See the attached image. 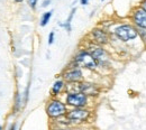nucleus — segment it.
Masks as SVG:
<instances>
[{
    "label": "nucleus",
    "mask_w": 146,
    "mask_h": 130,
    "mask_svg": "<svg viewBox=\"0 0 146 130\" xmlns=\"http://www.w3.org/2000/svg\"><path fill=\"white\" fill-rule=\"evenodd\" d=\"M63 79L69 83H79L83 79V73L80 67L74 66L73 69H69L63 73Z\"/></svg>",
    "instance_id": "7"
},
{
    "label": "nucleus",
    "mask_w": 146,
    "mask_h": 130,
    "mask_svg": "<svg viewBox=\"0 0 146 130\" xmlns=\"http://www.w3.org/2000/svg\"><path fill=\"white\" fill-rule=\"evenodd\" d=\"M14 1H15V2H17V3H20V2H23L24 0H14Z\"/></svg>",
    "instance_id": "19"
},
{
    "label": "nucleus",
    "mask_w": 146,
    "mask_h": 130,
    "mask_svg": "<svg viewBox=\"0 0 146 130\" xmlns=\"http://www.w3.org/2000/svg\"><path fill=\"white\" fill-rule=\"evenodd\" d=\"M46 113L50 118L58 119V118L65 117V114L68 113V109H66L65 103H63L62 101H60L57 99H53L47 103Z\"/></svg>",
    "instance_id": "3"
},
{
    "label": "nucleus",
    "mask_w": 146,
    "mask_h": 130,
    "mask_svg": "<svg viewBox=\"0 0 146 130\" xmlns=\"http://www.w3.org/2000/svg\"><path fill=\"white\" fill-rule=\"evenodd\" d=\"M131 20L138 29H146V10L141 6L134 8L131 13Z\"/></svg>",
    "instance_id": "6"
},
{
    "label": "nucleus",
    "mask_w": 146,
    "mask_h": 130,
    "mask_svg": "<svg viewBox=\"0 0 146 130\" xmlns=\"http://www.w3.org/2000/svg\"><path fill=\"white\" fill-rule=\"evenodd\" d=\"M89 1H90V0H80L81 5H83V6H87V5L89 3Z\"/></svg>",
    "instance_id": "18"
},
{
    "label": "nucleus",
    "mask_w": 146,
    "mask_h": 130,
    "mask_svg": "<svg viewBox=\"0 0 146 130\" xmlns=\"http://www.w3.org/2000/svg\"><path fill=\"white\" fill-rule=\"evenodd\" d=\"M144 10H146V0H141V5H139Z\"/></svg>",
    "instance_id": "17"
},
{
    "label": "nucleus",
    "mask_w": 146,
    "mask_h": 130,
    "mask_svg": "<svg viewBox=\"0 0 146 130\" xmlns=\"http://www.w3.org/2000/svg\"><path fill=\"white\" fill-rule=\"evenodd\" d=\"M113 33H115L116 37L118 38L119 40L125 42V43L135 39L139 34L138 28L135 25H131V24H121V25H119L115 29Z\"/></svg>",
    "instance_id": "1"
},
{
    "label": "nucleus",
    "mask_w": 146,
    "mask_h": 130,
    "mask_svg": "<svg viewBox=\"0 0 146 130\" xmlns=\"http://www.w3.org/2000/svg\"><path fill=\"white\" fill-rule=\"evenodd\" d=\"M89 52L92 54V56L97 59V62H98V64H106V63H108V54H107V52L102 48V47H100V46H97V45H92L90 46V49H89Z\"/></svg>",
    "instance_id": "8"
},
{
    "label": "nucleus",
    "mask_w": 146,
    "mask_h": 130,
    "mask_svg": "<svg viewBox=\"0 0 146 130\" xmlns=\"http://www.w3.org/2000/svg\"><path fill=\"white\" fill-rule=\"evenodd\" d=\"M65 117L70 120V122L72 123H81L88 120V118L90 117V111L83 108H74L73 110L69 111Z\"/></svg>",
    "instance_id": "5"
},
{
    "label": "nucleus",
    "mask_w": 146,
    "mask_h": 130,
    "mask_svg": "<svg viewBox=\"0 0 146 130\" xmlns=\"http://www.w3.org/2000/svg\"><path fill=\"white\" fill-rule=\"evenodd\" d=\"M26 1H27L28 6H29L32 9H36V6H37L38 0H26Z\"/></svg>",
    "instance_id": "14"
},
{
    "label": "nucleus",
    "mask_w": 146,
    "mask_h": 130,
    "mask_svg": "<svg viewBox=\"0 0 146 130\" xmlns=\"http://www.w3.org/2000/svg\"><path fill=\"white\" fill-rule=\"evenodd\" d=\"M64 86H65L64 81H62V80H57V81H55L54 84H53V86H52V90H51L52 95H53V96L58 95L60 93L62 92V90L64 89Z\"/></svg>",
    "instance_id": "11"
},
{
    "label": "nucleus",
    "mask_w": 146,
    "mask_h": 130,
    "mask_svg": "<svg viewBox=\"0 0 146 130\" xmlns=\"http://www.w3.org/2000/svg\"><path fill=\"white\" fill-rule=\"evenodd\" d=\"M52 14H53L52 10H51V11H46V13L43 14V16H42V18H40V22H39L42 27H45V26L48 24V21L51 20V17H52Z\"/></svg>",
    "instance_id": "12"
},
{
    "label": "nucleus",
    "mask_w": 146,
    "mask_h": 130,
    "mask_svg": "<svg viewBox=\"0 0 146 130\" xmlns=\"http://www.w3.org/2000/svg\"><path fill=\"white\" fill-rule=\"evenodd\" d=\"M76 11V9L75 8H73L72 10H71V13H70V16H69V18L66 19V21L64 22V24H61V26L62 27H64L68 32H70L71 30V21H72V18L73 16H74V13Z\"/></svg>",
    "instance_id": "13"
},
{
    "label": "nucleus",
    "mask_w": 146,
    "mask_h": 130,
    "mask_svg": "<svg viewBox=\"0 0 146 130\" xmlns=\"http://www.w3.org/2000/svg\"><path fill=\"white\" fill-rule=\"evenodd\" d=\"M54 32H51L50 33V35H48V45H52L53 43H54Z\"/></svg>",
    "instance_id": "15"
},
{
    "label": "nucleus",
    "mask_w": 146,
    "mask_h": 130,
    "mask_svg": "<svg viewBox=\"0 0 146 130\" xmlns=\"http://www.w3.org/2000/svg\"><path fill=\"white\" fill-rule=\"evenodd\" d=\"M101 1H105V0H101Z\"/></svg>",
    "instance_id": "20"
},
{
    "label": "nucleus",
    "mask_w": 146,
    "mask_h": 130,
    "mask_svg": "<svg viewBox=\"0 0 146 130\" xmlns=\"http://www.w3.org/2000/svg\"><path fill=\"white\" fill-rule=\"evenodd\" d=\"M91 36H92L93 42L97 43V44H99V45L107 44L108 40H109L108 34H107L104 29H100V28H94V29H92Z\"/></svg>",
    "instance_id": "10"
},
{
    "label": "nucleus",
    "mask_w": 146,
    "mask_h": 130,
    "mask_svg": "<svg viewBox=\"0 0 146 130\" xmlns=\"http://www.w3.org/2000/svg\"><path fill=\"white\" fill-rule=\"evenodd\" d=\"M51 2H52V0H44V1L42 2V7H47Z\"/></svg>",
    "instance_id": "16"
},
{
    "label": "nucleus",
    "mask_w": 146,
    "mask_h": 130,
    "mask_svg": "<svg viewBox=\"0 0 146 130\" xmlns=\"http://www.w3.org/2000/svg\"><path fill=\"white\" fill-rule=\"evenodd\" d=\"M73 63L78 67H83L88 70H96L98 66L97 59L92 56L89 51H81L74 56Z\"/></svg>",
    "instance_id": "2"
},
{
    "label": "nucleus",
    "mask_w": 146,
    "mask_h": 130,
    "mask_svg": "<svg viewBox=\"0 0 146 130\" xmlns=\"http://www.w3.org/2000/svg\"><path fill=\"white\" fill-rule=\"evenodd\" d=\"M65 103L73 108H83L88 104V95L81 91L68 93Z\"/></svg>",
    "instance_id": "4"
},
{
    "label": "nucleus",
    "mask_w": 146,
    "mask_h": 130,
    "mask_svg": "<svg viewBox=\"0 0 146 130\" xmlns=\"http://www.w3.org/2000/svg\"><path fill=\"white\" fill-rule=\"evenodd\" d=\"M79 85H80V91L87 94L88 96H97L100 92L99 88L90 82H81Z\"/></svg>",
    "instance_id": "9"
}]
</instances>
